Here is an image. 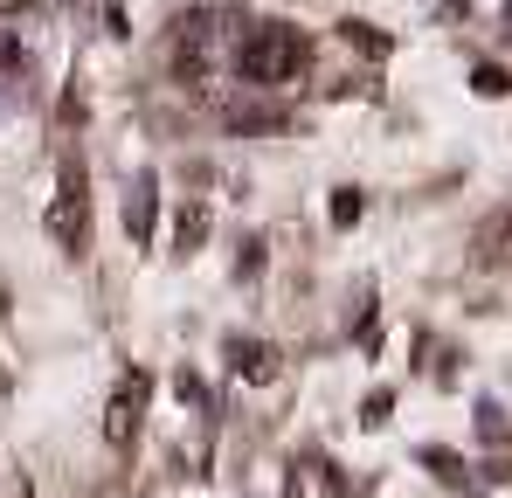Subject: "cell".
<instances>
[{
    "label": "cell",
    "mask_w": 512,
    "mask_h": 498,
    "mask_svg": "<svg viewBox=\"0 0 512 498\" xmlns=\"http://www.w3.org/2000/svg\"><path fill=\"white\" fill-rule=\"evenodd\" d=\"M229 360H236V374H250V381H270V374H277V353H270L263 339H229Z\"/></svg>",
    "instance_id": "obj_3"
},
{
    "label": "cell",
    "mask_w": 512,
    "mask_h": 498,
    "mask_svg": "<svg viewBox=\"0 0 512 498\" xmlns=\"http://www.w3.org/2000/svg\"><path fill=\"white\" fill-rule=\"evenodd\" d=\"M125 229H132V243L153 236V173H139V187H132V201H125Z\"/></svg>",
    "instance_id": "obj_4"
},
{
    "label": "cell",
    "mask_w": 512,
    "mask_h": 498,
    "mask_svg": "<svg viewBox=\"0 0 512 498\" xmlns=\"http://www.w3.org/2000/svg\"><path fill=\"white\" fill-rule=\"evenodd\" d=\"M139 409H146V374H132L118 395H111V415H104V436L111 443H132L139 436Z\"/></svg>",
    "instance_id": "obj_2"
},
{
    "label": "cell",
    "mask_w": 512,
    "mask_h": 498,
    "mask_svg": "<svg viewBox=\"0 0 512 498\" xmlns=\"http://www.w3.org/2000/svg\"><path fill=\"white\" fill-rule=\"evenodd\" d=\"M236 70H243V83H256V90L291 83L298 70H305V35H298L291 21H263V28H250V35H243Z\"/></svg>",
    "instance_id": "obj_1"
},
{
    "label": "cell",
    "mask_w": 512,
    "mask_h": 498,
    "mask_svg": "<svg viewBox=\"0 0 512 498\" xmlns=\"http://www.w3.org/2000/svg\"><path fill=\"white\" fill-rule=\"evenodd\" d=\"M471 90H478V97H506V70H492V63H485V70L471 77Z\"/></svg>",
    "instance_id": "obj_7"
},
{
    "label": "cell",
    "mask_w": 512,
    "mask_h": 498,
    "mask_svg": "<svg viewBox=\"0 0 512 498\" xmlns=\"http://www.w3.org/2000/svg\"><path fill=\"white\" fill-rule=\"evenodd\" d=\"M0 7H28V0H0Z\"/></svg>",
    "instance_id": "obj_9"
},
{
    "label": "cell",
    "mask_w": 512,
    "mask_h": 498,
    "mask_svg": "<svg viewBox=\"0 0 512 498\" xmlns=\"http://www.w3.org/2000/svg\"><path fill=\"white\" fill-rule=\"evenodd\" d=\"M201 236H208V208H187L180 215V249H194Z\"/></svg>",
    "instance_id": "obj_6"
},
{
    "label": "cell",
    "mask_w": 512,
    "mask_h": 498,
    "mask_svg": "<svg viewBox=\"0 0 512 498\" xmlns=\"http://www.w3.org/2000/svg\"><path fill=\"white\" fill-rule=\"evenodd\" d=\"M333 222H340V229H346V222H360V194H353V187L333 201Z\"/></svg>",
    "instance_id": "obj_8"
},
{
    "label": "cell",
    "mask_w": 512,
    "mask_h": 498,
    "mask_svg": "<svg viewBox=\"0 0 512 498\" xmlns=\"http://www.w3.org/2000/svg\"><path fill=\"white\" fill-rule=\"evenodd\" d=\"M423 464L436 471V478H443V485H471V471H464V464H457L450 450H423Z\"/></svg>",
    "instance_id": "obj_5"
}]
</instances>
